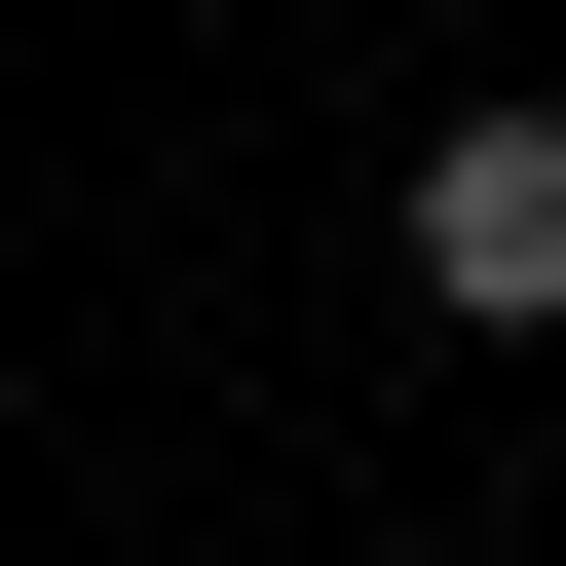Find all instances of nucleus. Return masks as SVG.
<instances>
[{"mask_svg": "<svg viewBox=\"0 0 566 566\" xmlns=\"http://www.w3.org/2000/svg\"><path fill=\"white\" fill-rule=\"evenodd\" d=\"M416 303L453 340H566V114H416Z\"/></svg>", "mask_w": 566, "mask_h": 566, "instance_id": "1", "label": "nucleus"}]
</instances>
